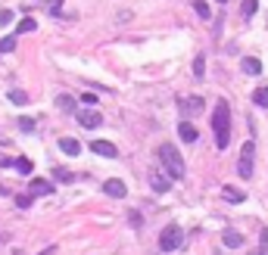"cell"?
Segmentation results:
<instances>
[{
	"instance_id": "9a60e30c",
	"label": "cell",
	"mask_w": 268,
	"mask_h": 255,
	"mask_svg": "<svg viewBox=\"0 0 268 255\" xmlns=\"http://www.w3.org/2000/svg\"><path fill=\"white\" fill-rule=\"evenodd\" d=\"M240 69H243V75H259V72H262V62H259L256 56H246V59L240 62Z\"/></svg>"
},
{
	"instance_id": "f1b7e54d",
	"label": "cell",
	"mask_w": 268,
	"mask_h": 255,
	"mask_svg": "<svg viewBox=\"0 0 268 255\" xmlns=\"http://www.w3.org/2000/svg\"><path fill=\"white\" fill-rule=\"evenodd\" d=\"M78 100H81V103H87V106H94V103H97V94H91V90H84V94H81Z\"/></svg>"
},
{
	"instance_id": "836d02e7",
	"label": "cell",
	"mask_w": 268,
	"mask_h": 255,
	"mask_svg": "<svg viewBox=\"0 0 268 255\" xmlns=\"http://www.w3.org/2000/svg\"><path fill=\"white\" fill-rule=\"evenodd\" d=\"M219 4H228V0H219Z\"/></svg>"
},
{
	"instance_id": "52a82bcc",
	"label": "cell",
	"mask_w": 268,
	"mask_h": 255,
	"mask_svg": "<svg viewBox=\"0 0 268 255\" xmlns=\"http://www.w3.org/2000/svg\"><path fill=\"white\" fill-rule=\"evenodd\" d=\"M91 150H94L97 156H106V159H116V156H119V150L113 147L110 140H94V143H91Z\"/></svg>"
},
{
	"instance_id": "d6a6232c",
	"label": "cell",
	"mask_w": 268,
	"mask_h": 255,
	"mask_svg": "<svg viewBox=\"0 0 268 255\" xmlns=\"http://www.w3.org/2000/svg\"><path fill=\"white\" fill-rule=\"evenodd\" d=\"M53 252H57V246H47L44 252H38V255H53Z\"/></svg>"
},
{
	"instance_id": "e575fe53",
	"label": "cell",
	"mask_w": 268,
	"mask_h": 255,
	"mask_svg": "<svg viewBox=\"0 0 268 255\" xmlns=\"http://www.w3.org/2000/svg\"><path fill=\"white\" fill-rule=\"evenodd\" d=\"M253 255H262V252H253Z\"/></svg>"
},
{
	"instance_id": "e0dca14e",
	"label": "cell",
	"mask_w": 268,
	"mask_h": 255,
	"mask_svg": "<svg viewBox=\"0 0 268 255\" xmlns=\"http://www.w3.org/2000/svg\"><path fill=\"white\" fill-rule=\"evenodd\" d=\"M225 199H228V203H243V199H246V193L243 190H234V187H225Z\"/></svg>"
},
{
	"instance_id": "7a4b0ae2",
	"label": "cell",
	"mask_w": 268,
	"mask_h": 255,
	"mask_svg": "<svg viewBox=\"0 0 268 255\" xmlns=\"http://www.w3.org/2000/svg\"><path fill=\"white\" fill-rule=\"evenodd\" d=\"M159 159H163V165H166V171H169L172 180L184 177V159H181V153H178V147L163 143V147H159Z\"/></svg>"
},
{
	"instance_id": "6da1fadb",
	"label": "cell",
	"mask_w": 268,
	"mask_h": 255,
	"mask_svg": "<svg viewBox=\"0 0 268 255\" xmlns=\"http://www.w3.org/2000/svg\"><path fill=\"white\" fill-rule=\"evenodd\" d=\"M212 134H216V147L225 150L231 140V109L225 100H219L216 109H212Z\"/></svg>"
},
{
	"instance_id": "277c9868",
	"label": "cell",
	"mask_w": 268,
	"mask_h": 255,
	"mask_svg": "<svg viewBox=\"0 0 268 255\" xmlns=\"http://www.w3.org/2000/svg\"><path fill=\"white\" fill-rule=\"evenodd\" d=\"M181 240H184L181 227H178V224H166L163 233H159V252H172V249H178V246H181Z\"/></svg>"
},
{
	"instance_id": "1f68e13d",
	"label": "cell",
	"mask_w": 268,
	"mask_h": 255,
	"mask_svg": "<svg viewBox=\"0 0 268 255\" xmlns=\"http://www.w3.org/2000/svg\"><path fill=\"white\" fill-rule=\"evenodd\" d=\"M259 252H262V255H268V230H265V236H262V246H259Z\"/></svg>"
},
{
	"instance_id": "2e32d148",
	"label": "cell",
	"mask_w": 268,
	"mask_h": 255,
	"mask_svg": "<svg viewBox=\"0 0 268 255\" xmlns=\"http://www.w3.org/2000/svg\"><path fill=\"white\" fill-rule=\"evenodd\" d=\"M57 109H60V112H75V97L60 94V97H57Z\"/></svg>"
},
{
	"instance_id": "44dd1931",
	"label": "cell",
	"mask_w": 268,
	"mask_h": 255,
	"mask_svg": "<svg viewBox=\"0 0 268 255\" xmlns=\"http://www.w3.org/2000/svg\"><path fill=\"white\" fill-rule=\"evenodd\" d=\"M256 7H259V0H243V7H240V13H243V19H249V16L256 13Z\"/></svg>"
},
{
	"instance_id": "3957f363",
	"label": "cell",
	"mask_w": 268,
	"mask_h": 255,
	"mask_svg": "<svg viewBox=\"0 0 268 255\" xmlns=\"http://www.w3.org/2000/svg\"><path fill=\"white\" fill-rule=\"evenodd\" d=\"M253 159H256V143L246 140L243 147H240V159H237V174H240L243 180L253 177Z\"/></svg>"
},
{
	"instance_id": "cb8c5ba5",
	"label": "cell",
	"mask_w": 268,
	"mask_h": 255,
	"mask_svg": "<svg viewBox=\"0 0 268 255\" xmlns=\"http://www.w3.org/2000/svg\"><path fill=\"white\" fill-rule=\"evenodd\" d=\"M10 100H13L16 106H25V103H28V94H25V90H13V94H10Z\"/></svg>"
},
{
	"instance_id": "d4e9b609",
	"label": "cell",
	"mask_w": 268,
	"mask_h": 255,
	"mask_svg": "<svg viewBox=\"0 0 268 255\" xmlns=\"http://www.w3.org/2000/svg\"><path fill=\"white\" fill-rule=\"evenodd\" d=\"M13 50H16V38L10 34V38H4V41H0V53H13Z\"/></svg>"
},
{
	"instance_id": "5bb4252c",
	"label": "cell",
	"mask_w": 268,
	"mask_h": 255,
	"mask_svg": "<svg viewBox=\"0 0 268 255\" xmlns=\"http://www.w3.org/2000/svg\"><path fill=\"white\" fill-rule=\"evenodd\" d=\"M178 106H181L184 112H200V109H203V97H187V100H178Z\"/></svg>"
},
{
	"instance_id": "d590c367",
	"label": "cell",
	"mask_w": 268,
	"mask_h": 255,
	"mask_svg": "<svg viewBox=\"0 0 268 255\" xmlns=\"http://www.w3.org/2000/svg\"><path fill=\"white\" fill-rule=\"evenodd\" d=\"M216 255H219V252H216Z\"/></svg>"
},
{
	"instance_id": "4316f807",
	"label": "cell",
	"mask_w": 268,
	"mask_h": 255,
	"mask_svg": "<svg viewBox=\"0 0 268 255\" xmlns=\"http://www.w3.org/2000/svg\"><path fill=\"white\" fill-rule=\"evenodd\" d=\"M47 10H50V16H60V10H63V0H47Z\"/></svg>"
},
{
	"instance_id": "484cf974",
	"label": "cell",
	"mask_w": 268,
	"mask_h": 255,
	"mask_svg": "<svg viewBox=\"0 0 268 255\" xmlns=\"http://www.w3.org/2000/svg\"><path fill=\"white\" fill-rule=\"evenodd\" d=\"M16 206H19V209H28V206H31V193H19V196H16Z\"/></svg>"
},
{
	"instance_id": "7402d4cb",
	"label": "cell",
	"mask_w": 268,
	"mask_h": 255,
	"mask_svg": "<svg viewBox=\"0 0 268 255\" xmlns=\"http://www.w3.org/2000/svg\"><path fill=\"white\" fill-rule=\"evenodd\" d=\"M253 103L256 106H268V87H259L256 94H253Z\"/></svg>"
},
{
	"instance_id": "ba28073f",
	"label": "cell",
	"mask_w": 268,
	"mask_h": 255,
	"mask_svg": "<svg viewBox=\"0 0 268 255\" xmlns=\"http://www.w3.org/2000/svg\"><path fill=\"white\" fill-rule=\"evenodd\" d=\"M100 121H103V118H100V112H94V109H87V112L81 109V112H78V124L87 128V131H91V128H97Z\"/></svg>"
},
{
	"instance_id": "9c48e42d",
	"label": "cell",
	"mask_w": 268,
	"mask_h": 255,
	"mask_svg": "<svg viewBox=\"0 0 268 255\" xmlns=\"http://www.w3.org/2000/svg\"><path fill=\"white\" fill-rule=\"evenodd\" d=\"M4 165H7V168H16V171H22V174H31V171H34V165H31L25 156H19V159H4Z\"/></svg>"
},
{
	"instance_id": "ac0fdd59",
	"label": "cell",
	"mask_w": 268,
	"mask_h": 255,
	"mask_svg": "<svg viewBox=\"0 0 268 255\" xmlns=\"http://www.w3.org/2000/svg\"><path fill=\"white\" fill-rule=\"evenodd\" d=\"M193 10H196V16H200V19H206L209 22V4H206V0H193Z\"/></svg>"
},
{
	"instance_id": "83f0119b",
	"label": "cell",
	"mask_w": 268,
	"mask_h": 255,
	"mask_svg": "<svg viewBox=\"0 0 268 255\" xmlns=\"http://www.w3.org/2000/svg\"><path fill=\"white\" fill-rule=\"evenodd\" d=\"M19 128H22L25 134H28V131H34V118H25V115H22V118H19Z\"/></svg>"
},
{
	"instance_id": "f546056e",
	"label": "cell",
	"mask_w": 268,
	"mask_h": 255,
	"mask_svg": "<svg viewBox=\"0 0 268 255\" xmlns=\"http://www.w3.org/2000/svg\"><path fill=\"white\" fill-rule=\"evenodd\" d=\"M13 22V10H0V25H10Z\"/></svg>"
},
{
	"instance_id": "4fadbf2b",
	"label": "cell",
	"mask_w": 268,
	"mask_h": 255,
	"mask_svg": "<svg viewBox=\"0 0 268 255\" xmlns=\"http://www.w3.org/2000/svg\"><path fill=\"white\" fill-rule=\"evenodd\" d=\"M222 243L231 246V249H237V246H243V233H237V230H225V233H222Z\"/></svg>"
},
{
	"instance_id": "ffe728a7",
	"label": "cell",
	"mask_w": 268,
	"mask_h": 255,
	"mask_svg": "<svg viewBox=\"0 0 268 255\" xmlns=\"http://www.w3.org/2000/svg\"><path fill=\"white\" fill-rule=\"evenodd\" d=\"M53 177L63 180V184H72V180H75V174L69 171V168H53Z\"/></svg>"
},
{
	"instance_id": "4dcf8cb0",
	"label": "cell",
	"mask_w": 268,
	"mask_h": 255,
	"mask_svg": "<svg viewBox=\"0 0 268 255\" xmlns=\"http://www.w3.org/2000/svg\"><path fill=\"white\" fill-rule=\"evenodd\" d=\"M128 221H131V227H140V215L137 212H128Z\"/></svg>"
},
{
	"instance_id": "8992f818",
	"label": "cell",
	"mask_w": 268,
	"mask_h": 255,
	"mask_svg": "<svg viewBox=\"0 0 268 255\" xmlns=\"http://www.w3.org/2000/svg\"><path fill=\"white\" fill-rule=\"evenodd\" d=\"M103 193H106V196H113V199H122L128 190H125V184H122L119 177H110V180L103 184Z\"/></svg>"
},
{
	"instance_id": "30bf717a",
	"label": "cell",
	"mask_w": 268,
	"mask_h": 255,
	"mask_svg": "<svg viewBox=\"0 0 268 255\" xmlns=\"http://www.w3.org/2000/svg\"><path fill=\"white\" fill-rule=\"evenodd\" d=\"M60 150H63L66 156H78V153H81V143H78L75 137H60Z\"/></svg>"
},
{
	"instance_id": "8fae6325",
	"label": "cell",
	"mask_w": 268,
	"mask_h": 255,
	"mask_svg": "<svg viewBox=\"0 0 268 255\" xmlns=\"http://www.w3.org/2000/svg\"><path fill=\"white\" fill-rule=\"evenodd\" d=\"M150 187H153L156 193H169L172 177H169V174H153V177H150Z\"/></svg>"
},
{
	"instance_id": "5b68a950",
	"label": "cell",
	"mask_w": 268,
	"mask_h": 255,
	"mask_svg": "<svg viewBox=\"0 0 268 255\" xmlns=\"http://www.w3.org/2000/svg\"><path fill=\"white\" fill-rule=\"evenodd\" d=\"M28 193H31V196H50V193H53V184H50V180H44V177H31Z\"/></svg>"
},
{
	"instance_id": "603a6c76",
	"label": "cell",
	"mask_w": 268,
	"mask_h": 255,
	"mask_svg": "<svg viewBox=\"0 0 268 255\" xmlns=\"http://www.w3.org/2000/svg\"><path fill=\"white\" fill-rule=\"evenodd\" d=\"M193 75H196V78H203V75H206V59H203V56H196V59H193Z\"/></svg>"
},
{
	"instance_id": "d6986e66",
	"label": "cell",
	"mask_w": 268,
	"mask_h": 255,
	"mask_svg": "<svg viewBox=\"0 0 268 255\" xmlns=\"http://www.w3.org/2000/svg\"><path fill=\"white\" fill-rule=\"evenodd\" d=\"M34 25H38V22H34L31 16H25V19H19V25H16V31H19V34H28V31H34Z\"/></svg>"
},
{
	"instance_id": "7c38bea8",
	"label": "cell",
	"mask_w": 268,
	"mask_h": 255,
	"mask_svg": "<svg viewBox=\"0 0 268 255\" xmlns=\"http://www.w3.org/2000/svg\"><path fill=\"white\" fill-rule=\"evenodd\" d=\"M178 137H181L184 143H193L196 140V128L190 121H181V124H178Z\"/></svg>"
}]
</instances>
